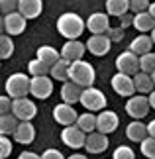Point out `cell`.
Wrapping results in <instances>:
<instances>
[{
    "instance_id": "obj_6",
    "label": "cell",
    "mask_w": 155,
    "mask_h": 159,
    "mask_svg": "<svg viewBox=\"0 0 155 159\" xmlns=\"http://www.w3.org/2000/svg\"><path fill=\"white\" fill-rule=\"evenodd\" d=\"M12 112L16 114V118L20 122H24V120L30 122L35 114H38V106H35L28 96H22V98H14V100H12Z\"/></svg>"
},
{
    "instance_id": "obj_39",
    "label": "cell",
    "mask_w": 155,
    "mask_h": 159,
    "mask_svg": "<svg viewBox=\"0 0 155 159\" xmlns=\"http://www.w3.org/2000/svg\"><path fill=\"white\" fill-rule=\"evenodd\" d=\"M106 35H108L112 41H120V39L124 38V28H108Z\"/></svg>"
},
{
    "instance_id": "obj_1",
    "label": "cell",
    "mask_w": 155,
    "mask_h": 159,
    "mask_svg": "<svg viewBox=\"0 0 155 159\" xmlns=\"http://www.w3.org/2000/svg\"><path fill=\"white\" fill-rule=\"evenodd\" d=\"M84 28H86V22L75 12H65L57 20V32L67 39H77L84 32Z\"/></svg>"
},
{
    "instance_id": "obj_5",
    "label": "cell",
    "mask_w": 155,
    "mask_h": 159,
    "mask_svg": "<svg viewBox=\"0 0 155 159\" xmlns=\"http://www.w3.org/2000/svg\"><path fill=\"white\" fill-rule=\"evenodd\" d=\"M84 139H86V134L80 130V128L75 126H65L63 132H61V142H63L67 148L71 149H79V148H84Z\"/></svg>"
},
{
    "instance_id": "obj_11",
    "label": "cell",
    "mask_w": 155,
    "mask_h": 159,
    "mask_svg": "<svg viewBox=\"0 0 155 159\" xmlns=\"http://www.w3.org/2000/svg\"><path fill=\"white\" fill-rule=\"evenodd\" d=\"M108 134H102V132H90L86 134V139H84V148L89 153H102L106 151L108 148Z\"/></svg>"
},
{
    "instance_id": "obj_35",
    "label": "cell",
    "mask_w": 155,
    "mask_h": 159,
    "mask_svg": "<svg viewBox=\"0 0 155 159\" xmlns=\"http://www.w3.org/2000/svg\"><path fill=\"white\" fill-rule=\"evenodd\" d=\"M10 153H12V142L4 134H0V159L10 157Z\"/></svg>"
},
{
    "instance_id": "obj_4",
    "label": "cell",
    "mask_w": 155,
    "mask_h": 159,
    "mask_svg": "<svg viewBox=\"0 0 155 159\" xmlns=\"http://www.w3.org/2000/svg\"><path fill=\"white\" fill-rule=\"evenodd\" d=\"M80 104L89 112L104 110L106 108V94L94 87H86V89H83V94H80Z\"/></svg>"
},
{
    "instance_id": "obj_45",
    "label": "cell",
    "mask_w": 155,
    "mask_h": 159,
    "mask_svg": "<svg viewBox=\"0 0 155 159\" xmlns=\"http://www.w3.org/2000/svg\"><path fill=\"white\" fill-rule=\"evenodd\" d=\"M147 12H149V14L155 18V2H151V4H149V8H147Z\"/></svg>"
},
{
    "instance_id": "obj_46",
    "label": "cell",
    "mask_w": 155,
    "mask_h": 159,
    "mask_svg": "<svg viewBox=\"0 0 155 159\" xmlns=\"http://www.w3.org/2000/svg\"><path fill=\"white\" fill-rule=\"evenodd\" d=\"M67 159H89V157H84V155H80V153H75V155H71V157H67Z\"/></svg>"
},
{
    "instance_id": "obj_49",
    "label": "cell",
    "mask_w": 155,
    "mask_h": 159,
    "mask_svg": "<svg viewBox=\"0 0 155 159\" xmlns=\"http://www.w3.org/2000/svg\"><path fill=\"white\" fill-rule=\"evenodd\" d=\"M151 77H153V83H155V71H153V73H151Z\"/></svg>"
},
{
    "instance_id": "obj_2",
    "label": "cell",
    "mask_w": 155,
    "mask_h": 159,
    "mask_svg": "<svg viewBox=\"0 0 155 159\" xmlns=\"http://www.w3.org/2000/svg\"><path fill=\"white\" fill-rule=\"evenodd\" d=\"M96 79V73H94V67L90 63H86V61L79 59V61H73L69 65V81L77 83L79 87H92V83H94Z\"/></svg>"
},
{
    "instance_id": "obj_32",
    "label": "cell",
    "mask_w": 155,
    "mask_h": 159,
    "mask_svg": "<svg viewBox=\"0 0 155 159\" xmlns=\"http://www.w3.org/2000/svg\"><path fill=\"white\" fill-rule=\"evenodd\" d=\"M139 71L149 73V75L155 71V53L153 51L145 53V55H139Z\"/></svg>"
},
{
    "instance_id": "obj_9",
    "label": "cell",
    "mask_w": 155,
    "mask_h": 159,
    "mask_svg": "<svg viewBox=\"0 0 155 159\" xmlns=\"http://www.w3.org/2000/svg\"><path fill=\"white\" fill-rule=\"evenodd\" d=\"M53 93V81L47 75L43 77H32V84H30V94H34L35 98L45 100Z\"/></svg>"
},
{
    "instance_id": "obj_20",
    "label": "cell",
    "mask_w": 155,
    "mask_h": 159,
    "mask_svg": "<svg viewBox=\"0 0 155 159\" xmlns=\"http://www.w3.org/2000/svg\"><path fill=\"white\" fill-rule=\"evenodd\" d=\"M14 139L18 143H32L35 139V128L26 120L20 122L18 128H16V132H14Z\"/></svg>"
},
{
    "instance_id": "obj_25",
    "label": "cell",
    "mask_w": 155,
    "mask_h": 159,
    "mask_svg": "<svg viewBox=\"0 0 155 159\" xmlns=\"http://www.w3.org/2000/svg\"><path fill=\"white\" fill-rule=\"evenodd\" d=\"M69 61L61 57L57 63L51 65V71H49V75H51V79H57V81H69Z\"/></svg>"
},
{
    "instance_id": "obj_22",
    "label": "cell",
    "mask_w": 155,
    "mask_h": 159,
    "mask_svg": "<svg viewBox=\"0 0 155 159\" xmlns=\"http://www.w3.org/2000/svg\"><path fill=\"white\" fill-rule=\"evenodd\" d=\"M132 26L138 30V32H151L155 28V18L149 14V12H138V14H134V24Z\"/></svg>"
},
{
    "instance_id": "obj_19",
    "label": "cell",
    "mask_w": 155,
    "mask_h": 159,
    "mask_svg": "<svg viewBox=\"0 0 155 159\" xmlns=\"http://www.w3.org/2000/svg\"><path fill=\"white\" fill-rule=\"evenodd\" d=\"M43 10V2L41 0H20L18 2V12L22 16H26L28 20H34L38 18Z\"/></svg>"
},
{
    "instance_id": "obj_42",
    "label": "cell",
    "mask_w": 155,
    "mask_h": 159,
    "mask_svg": "<svg viewBox=\"0 0 155 159\" xmlns=\"http://www.w3.org/2000/svg\"><path fill=\"white\" fill-rule=\"evenodd\" d=\"M18 159H41V155L34 153V151H22V153H20V157H18Z\"/></svg>"
},
{
    "instance_id": "obj_10",
    "label": "cell",
    "mask_w": 155,
    "mask_h": 159,
    "mask_svg": "<svg viewBox=\"0 0 155 159\" xmlns=\"http://www.w3.org/2000/svg\"><path fill=\"white\" fill-rule=\"evenodd\" d=\"M110 45H112V39L108 38L106 34H92L89 41H86V49L96 57H102L110 51Z\"/></svg>"
},
{
    "instance_id": "obj_16",
    "label": "cell",
    "mask_w": 155,
    "mask_h": 159,
    "mask_svg": "<svg viewBox=\"0 0 155 159\" xmlns=\"http://www.w3.org/2000/svg\"><path fill=\"white\" fill-rule=\"evenodd\" d=\"M118 128V114L112 110H100L96 116V130L102 134H112Z\"/></svg>"
},
{
    "instance_id": "obj_37",
    "label": "cell",
    "mask_w": 155,
    "mask_h": 159,
    "mask_svg": "<svg viewBox=\"0 0 155 159\" xmlns=\"http://www.w3.org/2000/svg\"><path fill=\"white\" fill-rule=\"evenodd\" d=\"M18 2H20V0H0V12H4V14L16 12L18 10Z\"/></svg>"
},
{
    "instance_id": "obj_33",
    "label": "cell",
    "mask_w": 155,
    "mask_h": 159,
    "mask_svg": "<svg viewBox=\"0 0 155 159\" xmlns=\"http://www.w3.org/2000/svg\"><path fill=\"white\" fill-rule=\"evenodd\" d=\"M139 149H141V153H144L147 159H155V138L147 136L144 142L139 143Z\"/></svg>"
},
{
    "instance_id": "obj_43",
    "label": "cell",
    "mask_w": 155,
    "mask_h": 159,
    "mask_svg": "<svg viewBox=\"0 0 155 159\" xmlns=\"http://www.w3.org/2000/svg\"><path fill=\"white\" fill-rule=\"evenodd\" d=\"M147 134H149L151 138H155V120H151L149 124H147Z\"/></svg>"
},
{
    "instance_id": "obj_44",
    "label": "cell",
    "mask_w": 155,
    "mask_h": 159,
    "mask_svg": "<svg viewBox=\"0 0 155 159\" xmlns=\"http://www.w3.org/2000/svg\"><path fill=\"white\" fill-rule=\"evenodd\" d=\"M147 98H149V106L155 110V90H151L149 93V96H147Z\"/></svg>"
},
{
    "instance_id": "obj_3",
    "label": "cell",
    "mask_w": 155,
    "mask_h": 159,
    "mask_svg": "<svg viewBox=\"0 0 155 159\" xmlns=\"http://www.w3.org/2000/svg\"><path fill=\"white\" fill-rule=\"evenodd\" d=\"M30 84H32V79H28V75L14 73V75H10L6 79L4 89H6V94L14 100V98H22V96L30 94Z\"/></svg>"
},
{
    "instance_id": "obj_15",
    "label": "cell",
    "mask_w": 155,
    "mask_h": 159,
    "mask_svg": "<svg viewBox=\"0 0 155 159\" xmlns=\"http://www.w3.org/2000/svg\"><path fill=\"white\" fill-rule=\"evenodd\" d=\"M84 51H86V43H80L79 39H67V43L61 47V57L73 63V61L83 59Z\"/></svg>"
},
{
    "instance_id": "obj_14",
    "label": "cell",
    "mask_w": 155,
    "mask_h": 159,
    "mask_svg": "<svg viewBox=\"0 0 155 159\" xmlns=\"http://www.w3.org/2000/svg\"><path fill=\"white\" fill-rule=\"evenodd\" d=\"M112 89L122 96H132L135 93V84H134V77L126 75V73H116L112 77Z\"/></svg>"
},
{
    "instance_id": "obj_18",
    "label": "cell",
    "mask_w": 155,
    "mask_h": 159,
    "mask_svg": "<svg viewBox=\"0 0 155 159\" xmlns=\"http://www.w3.org/2000/svg\"><path fill=\"white\" fill-rule=\"evenodd\" d=\"M80 94H83V87H79L73 81H65L63 87H61V98L67 104H77V102H80Z\"/></svg>"
},
{
    "instance_id": "obj_28",
    "label": "cell",
    "mask_w": 155,
    "mask_h": 159,
    "mask_svg": "<svg viewBox=\"0 0 155 159\" xmlns=\"http://www.w3.org/2000/svg\"><path fill=\"white\" fill-rule=\"evenodd\" d=\"M75 124L83 130L84 134H90V132H96V116L92 112H84V114H79V118Z\"/></svg>"
},
{
    "instance_id": "obj_38",
    "label": "cell",
    "mask_w": 155,
    "mask_h": 159,
    "mask_svg": "<svg viewBox=\"0 0 155 159\" xmlns=\"http://www.w3.org/2000/svg\"><path fill=\"white\" fill-rule=\"evenodd\" d=\"M10 112H12V98L8 94L0 96V116H2V114H10Z\"/></svg>"
},
{
    "instance_id": "obj_48",
    "label": "cell",
    "mask_w": 155,
    "mask_h": 159,
    "mask_svg": "<svg viewBox=\"0 0 155 159\" xmlns=\"http://www.w3.org/2000/svg\"><path fill=\"white\" fill-rule=\"evenodd\" d=\"M151 39H153V45H155V28L151 30Z\"/></svg>"
},
{
    "instance_id": "obj_7",
    "label": "cell",
    "mask_w": 155,
    "mask_h": 159,
    "mask_svg": "<svg viewBox=\"0 0 155 159\" xmlns=\"http://www.w3.org/2000/svg\"><path fill=\"white\" fill-rule=\"evenodd\" d=\"M116 69L118 73H126V75H135L139 71V55H135L134 51H124L116 57Z\"/></svg>"
},
{
    "instance_id": "obj_34",
    "label": "cell",
    "mask_w": 155,
    "mask_h": 159,
    "mask_svg": "<svg viewBox=\"0 0 155 159\" xmlns=\"http://www.w3.org/2000/svg\"><path fill=\"white\" fill-rule=\"evenodd\" d=\"M112 159H135V153H134L132 148H128V145H120V148L114 149Z\"/></svg>"
},
{
    "instance_id": "obj_8",
    "label": "cell",
    "mask_w": 155,
    "mask_h": 159,
    "mask_svg": "<svg viewBox=\"0 0 155 159\" xmlns=\"http://www.w3.org/2000/svg\"><path fill=\"white\" fill-rule=\"evenodd\" d=\"M149 98L147 96H130V100L126 102V112L132 116L134 120H141V118H145L147 112H149Z\"/></svg>"
},
{
    "instance_id": "obj_30",
    "label": "cell",
    "mask_w": 155,
    "mask_h": 159,
    "mask_svg": "<svg viewBox=\"0 0 155 159\" xmlns=\"http://www.w3.org/2000/svg\"><path fill=\"white\" fill-rule=\"evenodd\" d=\"M28 71L32 77H43V75H49V71H51V67H49L47 63H43L41 59H32L28 63Z\"/></svg>"
},
{
    "instance_id": "obj_27",
    "label": "cell",
    "mask_w": 155,
    "mask_h": 159,
    "mask_svg": "<svg viewBox=\"0 0 155 159\" xmlns=\"http://www.w3.org/2000/svg\"><path fill=\"white\" fill-rule=\"evenodd\" d=\"M18 124H20V120L16 118L14 112L10 114H2L0 116V134H4V136H8V134H14Z\"/></svg>"
},
{
    "instance_id": "obj_29",
    "label": "cell",
    "mask_w": 155,
    "mask_h": 159,
    "mask_svg": "<svg viewBox=\"0 0 155 159\" xmlns=\"http://www.w3.org/2000/svg\"><path fill=\"white\" fill-rule=\"evenodd\" d=\"M130 10V0H106V12L120 18Z\"/></svg>"
},
{
    "instance_id": "obj_21",
    "label": "cell",
    "mask_w": 155,
    "mask_h": 159,
    "mask_svg": "<svg viewBox=\"0 0 155 159\" xmlns=\"http://www.w3.org/2000/svg\"><path fill=\"white\" fill-rule=\"evenodd\" d=\"M134 84H135V90L141 94H149L151 90H155V83H153V77L149 73H144V71H138L134 75Z\"/></svg>"
},
{
    "instance_id": "obj_47",
    "label": "cell",
    "mask_w": 155,
    "mask_h": 159,
    "mask_svg": "<svg viewBox=\"0 0 155 159\" xmlns=\"http://www.w3.org/2000/svg\"><path fill=\"white\" fill-rule=\"evenodd\" d=\"M6 30H4V18H0V34H4Z\"/></svg>"
},
{
    "instance_id": "obj_26",
    "label": "cell",
    "mask_w": 155,
    "mask_h": 159,
    "mask_svg": "<svg viewBox=\"0 0 155 159\" xmlns=\"http://www.w3.org/2000/svg\"><path fill=\"white\" fill-rule=\"evenodd\" d=\"M35 57L41 59L43 63H47L49 67H51L53 63H57V61L61 59V55H59V51L55 49V47H51V45H41V47H38Z\"/></svg>"
},
{
    "instance_id": "obj_36",
    "label": "cell",
    "mask_w": 155,
    "mask_h": 159,
    "mask_svg": "<svg viewBox=\"0 0 155 159\" xmlns=\"http://www.w3.org/2000/svg\"><path fill=\"white\" fill-rule=\"evenodd\" d=\"M149 0H130V10L134 12V14H138V12H145L149 8Z\"/></svg>"
},
{
    "instance_id": "obj_40",
    "label": "cell",
    "mask_w": 155,
    "mask_h": 159,
    "mask_svg": "<svg viewBox=\"0 0 155 159\" xmlns=\"http://www.w3.org/2000/svg\"><path fill=\"white\" fill-rule=\"evenodd\" d=\"M41 159H65V155L61 153L59 149H45L43 151V155H41Z\"/></svg>"
},
{
    "instance_id": "obj_23",
    "label": "cell",
    "mask_w": 155,
    "mask_h": 159,
    "mask_svg": "<svg viewBox=\"0 0 155 159\" xmlns=\"http://www.w3.org/2000/svg\"><path fill=\"white\" fill-rule=\"evenodd\" d=\"M126 136H128V139H132V142H139L141 143L149 134H147V126L145 124H141L139 120H134L132 124H128V128H126Z\"/></svg>"
},
{
    "instance_id": "obj_12",
    "label": "cell",
    "mask_w": 155,
    "mask_h": 159,
    "mask_svg": "<svg viewBox=\"0 0 155 159\" xmlns=\"http://www.w3.org/2000/svg\"><path fill=\"white\" fill-rule=\"evenodd\" d=\"M79 118L77 110L73 108V104H67V102H63V104H57L53 108V120L57 122V124L61 126H71L75 124Z\"/></svg>"
},
{
    "instance_id": "obj_41",
    "label": "cell",
    "mask_w": 155,
    "mask_h": 159,
    "mask_svg": "<svg viewBox=\"0 0 155 159\" xmlns=\"http://www.w3.org/2000/svg\"><path fill=\"white\" fill-rule=\"evenodd\" d=\"M120 24H122V28L132 26V24H134V16H128V12H126V14H122L120 16Z\"/></svg>"
},
{
    "instance_id": "obj_13",
    "label": "cell",
    "mask_w": 155,
    "mask_h": 159,
    "mask_svg": "<svg viewBox=\"0 0 155 159\" xmlns=\"http://www.w3.org/2000/svg\"><path fill=\"white\" fill-rule=\"evenodd\" d=\"M26 16H22L20 12H10V14L4 16V30L8 35H20L24 30H26Z\"/></svg>"
},
{
    "instance_id": "obj_24",
    "label": "cell",
    "mask_w": 155,
    "mask_h": 159,
    "mask_svg": "<svg viewBox=\"0 0 155 159\" xmlns=\"http://www.w3.org/2000/svg\"><path fill=\"white\" fill-rule=\"evenodd\" d=\"M151 47H153L151 35L141 34V35H138L135 39H132V43H130V51H134L135 55H145V53L151 51Z\"/></svg>"
},
{
    "instance_id": "obj_31",
    "label": "cell",
    "mask_w": 155,
    "mask_h": 159,
    "mask_svg": "<svg viewBox=\"0 0 155 159\" xmlns=\"http://www.w3.org/2000/svg\"><path fill=\"white\" fill-rule=\"evenodd\" d=\"M14 53V41L12 35L8 34H0V59H8Z\"/></svg>"
},
{
    "instance_id": "obj_17",
    "label": "cell",
    "mask_w": 155,
    "mask_h": 159,
    "mask_svg": "<svg viewBox=\"0 0 155 159\" xmlns=\"http://www.w3.org/2000/svg\"><path fill=\"white\" fill-rule=\"evenodd\" d=\"M86 28L92 34H106L110 28V20H108V12H94L89 20H86Z\"/></svg>"
}]
</instances>
